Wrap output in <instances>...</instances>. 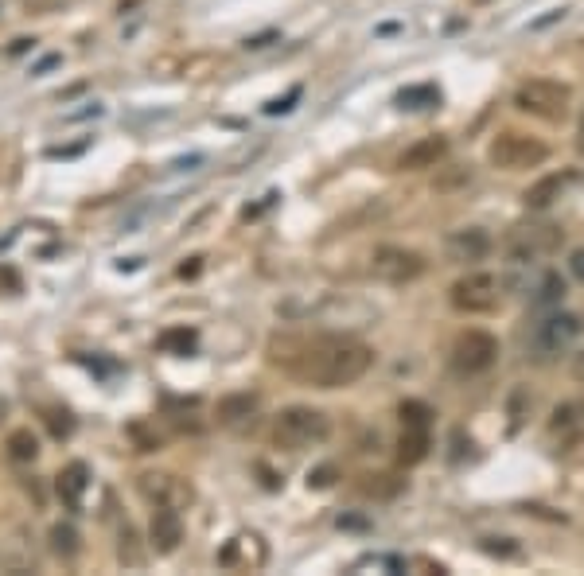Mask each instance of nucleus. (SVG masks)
<instances>
[{"instance_id": "obj_24", "label": "nucleus", "mask_w": 584, "mask_h": 576, "mask_svg": "<svg viewBox=\"0 0 584 576\" xmlns=\"http://www.w3.org/2000/svg\"><path fill=\"white\" fill-rule=\"evenodd\" d=\"M133 541H137V534H133V526L125 522V526H121V561H129V565H145V557L137 553Z\"/></svg>"}, {"instance_id": "obj_27", "label": "nucleus", "mask_w": 584, "mask_h": 576, "mask_svg": "<svg viewBox=\"0 0 584 576\" xmlns=\"http://www.w3.org/2000/svg\"><path fill=\"white\" fill-rule=\"evenodd\" d=\"M569 273H573V281H584V250L569 253Z\"/></svg>"}, {"instance_id": "obj_6", "label": "nucleus", "mask_w": 584, "mask_h": 576, "mask_svg": "<svg viewBox=\"0 0 584 576\" xmlns=\"http://www.w3.org/2000/svg\"><path fill=\"white\" fill-rule=\"evenodd\" d=\"M487 160L503 172H526V168H538L549 160V148L538 137L530 133H518V129H507L499 133L495 141L487 144Z\"/></svg>"}, {"instance_id": "obj_18", "label": "nucleus", "mask_w": 584, "mask_h": 576, "mask_svg": "<svg viewBox=\"0 0 584 576\" xmlns=\"http://www.w3.org/2000/svg\"><path fill=\"white\" fill-rule=\"evenodd\" d=\"M530 292H534L530 296L534 308H557L565 300V277L561 273H542V281L530 288Z\"/></svg>"}, {"instance_id": "obj_28", "label": "nucleus", "mask_w": 584, "mask_h": 576, "mask_svg": "<svg viewBox=\"0 0 584 576\" xmlns=\"http://www.w3.org/2000/svg\"><path fill=\"white\" fill-rule=\"evenodd\" d=\"M339 526H347V530H366L363 518H339Z\"/></svg>"}, {"instance_id": "obj_15", "label": "nucleus", "mask_w": 584, "mask_h": 576, "mask_svg": "<svg viewBox=\"0 0 584 576\" xmlns=\"http://www.w3.org/2000/svg\"><path fill=\"white\" fill-rule=\"evenodd\" d=\"M257 409H261V401H257V394H230L219 401V425H226V429L242 432L250 429L257 421Z\"/></svg>"}, {"instance_id": "obj_2", "label": "nucleus", "mask_w": 584, "mask_h": 576, "mask_svg": "<svg viewBox=\"0 0 584 576\" xmlns=\"http://www.w3.org/2000/svg\"><path fill=\"white\" fill-rule=\"evenodd\" d=\"M581 335H584L581 312L553 308V312H546L538 324L530 327V335H526V359L538 362V366H549V362H557L561 355H569Z\"/></svg>"}, {"instance_id": "obj_8", "label": "nucleus", "mask_w": 584, "mask_h": 576, "mask_svg": "<svg viewBox=\"0 0 584 576\" xmlns=\"http://www.w3.org/2000/svg\"><path fill=\"white\" fill-rule=\"evenodd\" d=\"M452 374H460V378H479V374H487L495 362H499V339L491 335V331H464L456 343H452Z\"/></svg>"}, {"instance_id": "obj_16", "label": "nucleus", "mask_w": 584, "mask_h": 576, "mask_svg": "<svg viewBox=\"0 0 584 576\" xmlns=\"http://www.w3.org/2000/svg\"><path fill=\"white\" fill-rule=\"evenodd\" d=\"M55 491H59V503L67 506V510H82V499H86V491H90V468H86L82 460H74L71 468L59 471Z\"/></svg>"}, {"instance_id": "obj_17", "label": "nucleus", "mask_w": 584, "mask_h": 576, "mask_svg": "<svg viewBox=\"0 0 584 576\" xmlns=\"http://www.w3.org/2000/svg\"><path fill=\"white\" fill-rule=\"evenodd\" d=\"M429 448H433V436H429L425 425H402V436H398V460H402L405 468L421 464V460L429 456Z\"/></svg>"}, {"instance_id": "obj_7", "label": "nucleus", "mask_w": 584, "mask_h": 576, "mask_svg": "<svg viewBox=\"0 0 584 576\" xmlns=\"http://www.w3.org/2000/svg\"><path fill=\"white\" fill-rule=\"evenodd\" d=\"M448 300H452V308L464 312V316H487V312H495L499 300H503V281H499L495 273L475 269V273L460 277L456 285L448 288Z\"/></svg>"}, {"instance_id": "obj_26", "label": "nucleus", "mask_w": 584, "mask_h": 576, "mask_svg": "<svg viewBox=\"0 0 584 576\" xmlns=\"http://www.w3.org/2000/svg\"><path fill=\"white\" fill-rule=\"evenodd\" d=\"M335 483V468H316V471H308V487H331Z\"/></svg>"}, {"instance_id": "obj_21", "label": "nucleus", "mask_w": 584, "mask_h": 576, "mask_svg": "<svg viewBox=\"0 0 584 576\" xmlns=\"http://www.w3.org/2000/svg\"><path fill=\"white\" fill-rule=\"evenodd\" d=\"M8 456L16 460V464H32L39 456V440L32 436V429H16L8 436Z\"/></svg>"}, {"instance_id": "obj_4", "label": "nucleus", "mask_w": 584, "mask_h": 576, "mask_svg": "<svg viewBox=\"0 0 584 576\" xmlns=\"http://www.w3.org/2000/svg\"><path fill=\"white\" fill-rule=\"evenodd\" d=\"M569 106H573V90L565 82H553V78H530L514 90V109L530 113L538 121H549V125L565 121Z\"/></svg>"}, {"instance_id": "obj_13", "label": "nucleus", "mask_w": 584, "mask_h": 576, "mask_svg": "<svg viewBox=\"0 0 584 576\" xmlns=\"http://www.w3.org/2000/svg\"><path fill=\"white\" fill-rule=\"evenodd\" d=\"M183 541V514L176 506H156L152 510V522H148V545L160 553V557H172Z\"/></svg>"}, {"instance_id": "obj_10", "label": "nucleus", "mask_w": 584, "mask_h": 576, "mask_svg": "<svg viewBox=\"0 0 584 576\" xmlns=\"http://www.w3.org/2000/svg\"><path fill=\"white\" fill-rule=\"evenodd\" d=\"M491 250H495V242H491V234H487L483 226H460V230H452L448 242H444L448 261H456V265L487 261V253Z\"/></svg>"}, {"instance_id": "obj_29", "label": "nucleus", "mask_w": 584, "mask_h": 576, "mask_svg": "<svg viewBox=\"0 0 584 576\" xmlns=\"http://www.w3.org/2000/svg\"><path fill=\"white\" fill-rule=\"evenodd\" d=\"M573 378H577V382H584V351L577 355V359H573Z\"/></svg>"}, {"instance_id": "obj_14", "label": "nucleus", "mask_w": 584, "mask_h": 576, "mask_svg": "<svg viewBox=\"0 0 584 576\" xmlns=\"http://www.w3.org/2000/svg\"><path fill=\"white\" fill-rule=\"evenodd\" d=\"M448 156V137H425V141H413L398 156V172H425V168H437L440 160Z\"/></svg>"}, {"instance_id": "obj_12", "label": "nucleus", "mask_w": 584, "mask_h": 576, "mask_svg": "<svg viewBox=\"0 0 584 576\" xmlns=\"http://www.w3.org/2000/svg\"><path fill=\"white\" fill-rule=\"evenodd\" d=\"M137 491L145 495L152 506H187L191 503V487L183 483V479H176V475H164V471H148V475H141L137 479Z\"/></svg>"}, {"instance_id": "obj_23", "label": "nucleus", "mask_w": 584, "mask_h": 576, "mask_svg": "<svg viewBox=\"0 0 584 576\" xmlns=\"http://www.w3.org/2000/svg\"><path fill=\"white\" fill-rule=\"evenodd\" d=\"M160 347H164V351H176V355H187V351L195 347V331H187V327H176V331H164Z\"/></svg>"}, {"instance_id": "obj_20", "label": "nucleus", "mask_w": 584, "mask_h": 576, "mask_svg": "<svg viewBox=\"0 0 584 576\" xmlns=\"http://www.w3.org/2000/svg\"><path fill=\"white\" fill-rule=\"evenodd\" d=\"M440 106V90L433 82H421V86H405L402 94H398V109H433Z\"/></svg>"}, {"instance_id": "obj_5", "label": "nucleus", "mask_w": 584, "mask_h": 576, "mask_svg": "<svg viewBox=\"0 0 584 576\" xmlns=\"http://www.w3.org/2000/svg\"><path fill=\"white\" fill-rule=\"evenodd\" d=\"M557 250H561V226H553V222H522L507 238L511 269H530V265H538L542 257Z\"/></svg>"}, {"instance_id": "obj_22", "label": "nucleus", "mask_w": 584, "mask_h": 576, "mask_svg": "<svg viewBox=\"0 0 584 576\" xmlns=\"http://www.w3.org/2000/svg\"><path fill=\"white\" fill-rule=\"evenodd\" d=\"M398 417H402V425H425V429H433V409L425 401H402Z\"/></svg>"}, {"instance_id": "obj_11", "label": "nucleus", "mask_w": 584, "mask_h": 576, "mask_svg": "<svg viewBox=\"0 0 584 576\" xmlns=\"http://www.w3.org/2000/svg\"><path fill=\"white\" fill-rule=\"evenodd\" d=\"M581 183V172L577 168H561V172H549L542 180H534L526 187V195H522V203L530 207V211H549L557 199H565V191L569 187H577Z\"/></svg>"}, {"instance_id": "obj_9", "label": "nucleus", "mask_w": 584, "mask_h": 576, "mask_svg": "<svg viewBox=\"0 0 584 576\" xmlns=\"http://www.w3.org/2000/svg\"><path fill=\"white\" fill-rule=\"evenodd\" d=\"M425 269H429V261L417 250H405V246H378L374 257H370V273L378 281H386V285H409Z\"/></svg>"}, {"instance_id": "obj_30", "label": "nucleus", "mask_w": 584, "mask_h": 576, "mask_svg": "<svg viewBox=\"0 0 584 576\" xmlns=\"http://www.w3.org/2000/svg\"><path fill=\"white\" fill-rule=\"evenodd\" d=\"M577 152L584 156V109H581V125H577Z\"/></svg>"}, {"instance_id": "obj_25", "label": "nucleus", "mask_w": 584, "mask_h": 576, "mask_svg": "<svg viewBox=\"0 0 584 576\" xmlns=\"http://www.w3.org/2000/svg\"><path fill=\"white\" fill-rule=\"evenodd\" d=\"M573 417H577V405H557L553 409V421H549V429H565V425H573Z\"/></svg>"}, {"instance_id": "obj_3", "label": "nucleus", "mask_w": 584, "mask_h": 576, "mask_svg": "<svg viewBox=\"0 0 584 576\" xmlns=\"http://www.w3.org/2000/svg\"><path fill=\"white\" fill-rule=\"evenodd\" d=\"M331 436V417L312 405H289L273 421V444L285 452H308Z\"/></svg>"}, {"instance_id": "obj_19", "label": "nucleus", "mask_w": 584, "mask_h": 576, "mask_svg": "<svg viewBox=\"0 0 584 576\" xmlns=\"http://www.w3.org/2000/svg\"><path fill=\"white\" fill-rule=\"evenodd\" d=\"M47 541H51V553L63 557V561H71V557L82 553V538H78V530H74L71 522H55Z\"/></svg>"}, {"instance_id": "obj_1", "label": "nucleus", "mask_w": 584, "mask_h": 576, "mask_svg": "<svg viewBox=\"0 0 584 576\" xmlns=\"http://www.w3.org/2000/svg\"><path fill=\"white\" fill-rule=\"evenodd\" d=\"M370 366H374V351L366 343L347 335H324V339H312L292 359V374L316 390H343V386H355Z\"/></svg>"}]
</instances>
